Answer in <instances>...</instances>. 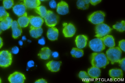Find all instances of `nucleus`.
<instances>
[{"mask_svg": "<svg viewBox=\"0 0 125 83\" xmlns=\"http://www.w3.org/2000/svg\"><path fill=\"white\" fill-rule=\"evenodd\" d=\"M90 60L92 66L105 68L109 63L106 55L104 53L94 52L91 54Z\"/></svg>", "mask_w": 125, "mask_h": 83, "instance_id": "obj_1", "label": "nucleus"}, {"mask_svg": "<svg viewBox=\"0 0 125 83\" xmlns=\"http://www.w3.org/2000/svg\"><path fill=\"white\" fill-rule=\"evenodd\" d=\"M122 53V50L118 47L110 48L106 51V55L111 64H114L117 63L121 59Z\"/></svg>", "mask_w": 125, "mask_h": 83, "instance_id": "obj_2", "label": "nucleus"}, {"mask_svg": "<svg viewBox=\"0 0 125 83\" xmlns=\"http://www.w3.org/2000/svg\"><path fill=\"white\" fill-rule=\"evenodd\" d=\"M12 62L11 53L8 50L0 51V67L6 68L10 66Z\"/></svg>", "mask_w": 125, "mask_h": 83, "instance_id": "obj_3", "label": "nucleus"}, {"mask_svg": "<svg viewBox=\"0 0 125 83\" xmlns=\"http://www.w3.org/2000/svg\"><path fill=\"white\" fill-rule=\"evenodd\" d=\"M89 46L92 50L96 52H101L105 48V46L99 37H97L90 41Z\"/></svg>", "mask_w": 125, "mask_h": 83, "instance_id": "obj_4", "label": "nucleus"}, {"mask_svg": "<svg viewBox=\"0 0 125 83\" xmlns=\"http://www.w3.org/2000/svg\"><path fill=\"white\" fill-rule=\"evenodd\" d=\"M112 30L109 26L105 24L102 23L97 24L95 28L96 35L94 36L102 37L110 33Z\"/></svg>", "mask_w": 125, "mask_h": 83, "instance_id": "obj_5", "label": "nucleus"}, {"mask_svg": "<svg viewBox=\"0 0 125 83\" xmlns=\"http://www.w3.org/2000/svg\"><path fill=\"white\" fill-rule=\"evenodd\" d=\"M44 18L46 24L50 27L55 26L58 23L59 19L58 15L49 10L47 11V14Z\"/></svg>", "mask_w": 125, "mask_h": 83, "instance_id": "obj_6", "label": "nucleus"}, {"mask_svg": "<svg viewBox=\"0 0 125 83\" xmlns=\"http://www.w3.org/2000/svg\"><path fill=\"white\" fill-rule=\"evenodd\" d=\"M105 15V13L103 12L97 11L90 15L88 19V20L92 24H97L103 22Z\"/></svg>", "mask_w": 125, "mask_h": 83, "instance_id": "obj_7", "label": "nucleus"}, {"mask_svg": "<svg viewBox=\"0 0 125 83\" xmlns=\"http://www.w3.org/2000/svg\"><path fill=\"white\" fill-rule=\"evenodd\" d=\"M8 79L11 83H23L26 79V78L22 73L15 71L9 76Z\"/></svg>", "mask_w": 125, "mask_h": 83, "instance_id": "obj_8", "label": "nucleus"}, {"mask_svg": "<svg viewBox=\"0 0 125 83\" xmlns=\"http://www.w3.org/2000/svg\"><path fill=\"white\" fill-rule=\"evenodd\" d=\"M63 28L62 30V33L65 37H71L74 35L76 30L73 24L71 23L67 24L64 23L63 24Z\"/></svg>", "mask_w": 125, "mask_h": 83, "instance_id": "obj_9", "label": "nucleus"}, {"mask_svg": "<svg viewBox=\"0 0 125 83\" xmlns=\"http://www.w3.org/2000/svg\"><path fill=\"white\" fill-rule=\"evenodd\" d=\"M26 9L27 8L24 3L22 2L17 3L12 7L13 12L19 17L27 13Z\"/></svg>", "mask_w": 125, "mask_h": 83, "instance_id": "obj_10", "label": "nucleus"}, {"mask_svg": "<svg viewBox=\"0 0 125 83\" xmlns=\"http://www.w3.org/2000/svg\"><path fill=\"white\" fill-rule=\"evenodd\" d=\"M88 39L87 37L84 35H80L77 36L75 39L77 47L81 49L85 47L87 45Z\"/></svg>", "mask_w": 125, "mask_h": 83, "instance_id": "obj_11", "label": "nucleus"}, {"mask_svg": "<svg viewBox=\"0 0 125 83\" xmlns=\"http://www.w3.org/2000/svg\"><path fill=\"white\" fill-rule=\"evenodd\" d=\"M29 18L31 26L34 27H41L44 22L43 19L40 16H30Z\"/></svg>", "mask_w": 125, "mask_h": 83, "instance_id": "obj_12", "label": "nucleus"}, {"mask_svg": "<svg viewBox=\"0 0 125 83\" xmlns=\"http://www.w3.org/2000/svg\"><path fill=\"white\" fill-rule=\"evenodd\" d=\"M11 27L12 31V37L14 39L18 38L21 36L22 33L21 28L16 21H13Z\"/></svg>", "mask_w": 125, "mask_h": 83, "instance_id": "obj_13", "label": "nucleus"}, {"mask_svg": "<svg viewBox=\"0 0 125 83\" xmlns=\"http://www.w3.org/2000/svg\"><path fill=\"white\" fill-rule=\"evenodd\" d=\"M56 11L58 14L60 15H64L68 14L69 12L68 4L64 1H61L57 5Z\"/></svg>", "mask_w": 125, "mask_h": 83, "instance_id": "obj_14", "label": "nucleus"}, {"mask_svg": "<svg viewBox=\"0 0 125 83\" xmlns=\"http://www.w3.org/2000/svg\"><path fill=\"white\" fill-rule=\"evenodd\" d=\"M108 74L111 78L114 80L121 79L123 76V70L119 69H113L109 70Z\"/></svg>", "mask_w": 125, "mask_h": 83, "instance_id": "obj_15", "label": "nucleus"}, {"mask_svg": "<svg viewBox=\"0 0 125 83\" xmlns=\"http://www.w3.org/2000/svg\"><path fill=\"white\" fill-rule=\"evenodd\" d=\"M61 61L52 60L47 62L46 66L48 70L52 72H57L59 71L62 64Z\"/></svg>", "mask_w": 125, "mask_h": 83, "instance_id": "obj_16", "label": "nucleus"}, {"mask_svg": "<svg viewBox=\"0 0 125 83\" xmlns=\"http://www.w3.org/2000/svg\"><path fill=\"white\" fill-rule=\"evenodd\" d=\"M59 36V31L56 27H53L49 28L47 36L49 39L51 41L57 40Z\"/></svg>", "mask_w": 125, "mask_h": 83, "instance_id": "obj_17", "label": "nucleus"}, {"mask_svg": "<svg viewBox=\"0 0 125 83\" xmlns=\"http://www.w3.org/2000/svg\"><path fill=\"white\" fill-rule=\"evenodd\" d=\"M99 38L102 40L105 46L109 48L114 47L115 46V39L112 36L107 35Z\"/></svg>", "mask_w": 125, "mask_h": 83, "instance_id": "obj_18", "label": "nucleus"}, {"mask_svg": "<svg viewBox=\"0 0 125 83\" xmlns=\"http://www.w3.org/2000/svg\"><path fill=\"white\" fill-rule=\"evenodd\" d=\"M87 73L91 78L96 79L100 76L101 71L100 68L92 66L88 69Z\"/></svg>", "mask_w": 125, "mask_h": 83, "instance_id": "obj_19", "label": "nucleus"}, {"mask_svg": "<svg viewBox=\"0 0 125 83\" xmlns=\"http://www.w3.org/2000/svg\"><path fill=\"white\" fill-rule=\"evenodd\" d=\"M51 51L48 47L42 48L38 54V56L41 59L46 60L49 59L51 55Z\"/></svg>", "mask_w": 125, "mask_h": 83, "instance_id": "obj_20", "label": "nucleus"}, {"mask_svg": "<svg viewBox=\"0 0 125 83\" xmlns=\"http://www.w3.org/2000/svg\"><path fill=\"white\" fill-rule=\"evenodd\" d=\"M29 32L30 36L32 37L37 38L42 35L43 30L41 27L35 28L31 26Z\"/></svg>", "mask_w": 125, "mask_h": 83, "instance_id": "obj_21", "label": "nucleus"}, {"mask_svg": "<svg viewBox=\"0 0 125 83\" xmlns=\"http://www.w3.org/2000/svg\"><path fill=\"white\" fill-rule=\"evenodd\" d=\"M17 22L21 28L27 27L29 23V17L27 16V13L19 17Z\"/></svg>", "mask_w": 125, "mask_h": 83, "instance_id": "obj_22", "label": "nucleus"}, {"mask_svg": "<svg viewBox=\"0 0 125 83\" xmlns=\"http://www.w3.org/2000/svg\"><path fill=\"white\" fill-rule=\"evenodd\" d=\"M23 3L27 8L31 9H35L41 3L39 0H24Z\"/></svg>", "mask_w": 125, "mask_h": 83, "instance_id": "obj_23", "label": "nucleus"}, {"mask_svg": "<svg viewBox=\"0 0 125 83\" xmlns=\"http://www.w3.org/2000/svg\"><path fill=\"white\" fill-rule=\"evenodd\" d=\"M12 22V19L9 16L1 21L0 24L2 30L4 31L10 28L11 26Z\"/></svg>", "mask_w": 125, "mask_h": 83, "instance_id": "obj_24", "label": "nucleus"}, {"mask_svg": "<svg viewBox=\"0 0 125 83\" xmlns=\"http://www.w3.org/2000/svg\"><path fill=\"white\" fill-rule=\"evenodd\" d=\"M70 53L73 57L79 58L83 56L84 53L83 50L82 49L73 47L71 49Z\"/></svg>", "mask_w": 125, "mask_h": 83, "instance_id": "obj_25", "label": "nucleus"}, {"mask_svg": "<svg viewBox=\"0 0 125 83\" xmlns=\"http://www.w3.org/2000/svg\"><path fill=\"white\" fill-rule=\"evenodd\" d=\"M90 0H78L76 2L77 8L79 9L85 10L89 7Z\"/></svg>", "mask_w": 125, "mask_h": 83, "instance_id": "obj_26", "label": "nucleus"}, {"mask_svg": "<svg viewBox=\"0 0 125 83\" xmlns=\"http://www.w3.org/2000/svg\"><path fill=\"white\" fill-rule=\"evenodd\" d=\"M79 77L84 82L89 83L90 82V77L88 73L84 71H81L78 74Z\"/></svg>", "mask_w": 125, "mask_h": 83, "instance_id": "obj_27", "label": "nucleus"}, {"mask_svg": "<svg viewBox=\"0 0 125 83\" xmlns=\"http://www.w3.org/2000/svg\"><path fill=\"white\" fill-rule=\"evenodd\" d=\"M35 12L42 18H44L46 16L47 11L46 8L43 6H38L35 8Z\"/></svg>", "mask_w": 125, "mask_h": 83, "instance_id": "obj_28", "label": "nucleus"}, {"mask_svg": "<svg viewBox=\"0 0 125 83\" xmlns=\"http://www.w3.org/2000/svg\"><path fill=\"white\" fill-rule=\"evenodd\" d=\"M125 21L123 20L121 22H117L116 23L113 25L114 29L120 32H123L125 30Z\"/></svg>", "mask_w": 125, "mask_h": 83, "instance_id": "obj_29", "label": "nucleus"}, {"mask_svg": "<svg viewBox=\"0 0 125 83\" xmlns=\"http://www.w3.org/2000/svg\"><path fill=\"white\" fill-rule=\"evenodd\" d=\"M9 14L6 11L3 6L0 7V21L5 19L9 16Z\"/></svg>", "mask_w": 125, "mask_h": 83, "instance_id": "obj_30", "label": "nucleus"}, {"mask_svg": "<svg viewBox=\"0 0 125 83\" xmlns=\"http://www.w3.org/2000/svg\"><path fill=\"white\" fill-rule=\"evenodd\" d=\"M3 7L6 9H9L13 6V0H3Z\"/></svg>", "mask_w": 125, "mask_h": 83, "instance_id": "obj_31", "label": "nucleus"}, {"mask_svg": "<svg viewBox=\"0 0 125 83\" xmlns=\"http://www.w3.org/2000/svg\"><path fill=\"white\" fill-rule=\"evenodd\" d=\"M118 63L119 66L120 67L122 70L124 71H125V58H124L120 59L118 61Z\"/></svg>", "mask_w": 125, "mask_h": 83, "instance_id": "obj_32", "label": "nucleus"}, {"mask_svg": "<svg viewBox=\"0 0 125 83\" xmlns=\"http://www.w3.org/2000/svg\"><path fill=\"white\" fill-rule=\"evenodd\" d=\"M119 47L124 52L125 51V40L122 39L119 42L118 45Z\"/></svg>", "mask_w": 125, "mask_h": 83, "instance_id": "obj_33", "label": "nucleus"}, {"mask_svg": "<svg viewBox=\"0 0 125 83\" xmlns=\"http://www.w3.org/2000/svg\"><path fill=\"white\" fill-rule=\"evenodd\" d=\"M19 50V47L17 46H14L12 47L11 49V52L14 54H18Z\"/></svg>", "mask_w": 125, "mask_h": 83, "instance_id": "obj_34", "label": "nucleus"}, {"mask_svg": "<svg viewBox=\"0 0 125 83\" xmlns=\"http://www.w3.org/2000/svg\"><path fill=\"white\" fill-rule=\"evenodd\" d=\"M49 6L52 8L54 9L57 7V4L55 1L54 0H52L49 2Z\"/></svg>", "mask_w": 125, "mask_h": 83, "instance_id": "obj_35", "label": "nucleus"}, {"mask_svg": "<svg viewBox=\"0 0 125 83\" xmlns=\"http://www.w3.org/2000/svg\"><path fill=\"white\" fill-rule=\"evenodd\" d=\"M102 0H90V3L93 5H95L100 3Z\"/></svg>", "mask_w": 125, "mask_h": 83, "instance_id": "obj_36", "label": "nucleus"}, {"mask_svg": "<svg viewBox=\"0 0 125 83\" xmlns=\"http://www.w3.org/2000/svg\"><path fill=\"white\" fill-rule=\"evenodd\" d=\"M34 62L32 60L28 61L27 63V65L28 67L30 68L34 66Z\"/></svg>", "mask_w": 125, "mask_h": 83, "instance_id": "obj_37", "label": "nucleus"}, {"mask_svg": "<svg viewBox=\"0 0 125 83\" xmlns=\"http://www.w3.org/2000/svg\"><path fill=\"white\" fill-rule=\"evenodd\" d=\"M35 83H47V81L46 80L43 78L39 79L36 80Z\"/></svg>", "mask_w": 125, "mask_h": 83, "instance_id": "obj_38", "label": "nucleus"}, {"mask_svg": "<svg viewBox=\"0 0 125 83\" xmlns=\"http://www.w3.org/2000/svg\"><path fill=\"white\" fill-rule=\"evenodd\" d=\"M38 43L42 45H44L45 43V42L44 39L43 38H42L39 39L38 41Z\"/></svg>", "mask_w": 125, "mask_h": 83, "instance_id": "obj_39", "label": "nucleus"}, {"mask_svg": "<svg viewBox=\"0 0 125 83\" xmlns=\"http://www.w3.org/2000/svg\"><path fill=\"white\" fill-rule=\"evenodd\" d=\"M52 55L54 58H56L59 56V54L57 52H54L52 53Z\"/></svg>", "mask_w": 125, "mask_h": 83, "instance_id": "obj_40", "label": "nucleus"}, {"mask_svg": "<svg viewBox=\"0 0 125 83\" xmlns=\"http://www.w3.org/2000/svg\"><path fill=\"white\" fill-rule=\"evenodd\" d=\"M3 45V40L1 38L0 36V48L2 47Z\"/></svg>", "mask_w": 125, "mask_h": 83, "instance_id": "obj_41", "label": "nucleus"}, {"mask_svg": "<svg viewBox=\"0 0 125 83\" xmlns=\"http://www.w3.org/2000/svg\"><path fill=\"white\" fill-rule=\"evenodd\" d=\"M18 43L19 45L21 46H22L23 44V41L21 40H20L18 42Z\"/></svg>", "mask_w": 125, "mask_h": 83, "instance_id": "obj_42", "label": "nucleus"}, {"mask_svg": "<svg viewBox=\"0 0 125 83\" xmlns=\"http://www.w3.org/2000/svg\"><path fill=\"white\" fill-rule=\"evenodd\" d=\"M26 39L25 36H23L22 38V39L23 41L25 40H26Z\"/></svg>", "mask_w": 125, "mask_h": 83, "instance_id": "obj_43", "label": "nucleus"}, {"mask_svg": "<svg viewBox=\"0 0 125 83\" xmlns=\"http://www.w3.org/2000/svg\"><path fill=\"white\" fill-rule=\"evenodd\" d=\"M2 30L1 28L0 24V34L2 32Z\"/></svg>", "mask_w": 125, "mask_h": 83, "instance_id": "obj_44", "label": "nucleus"}, {"mask_svg": "<svg viewBox=\"0 0 125 83\" xmlns=\"http://www.w3.org/2000/svg\"><path fill=\"white\" fill-rule=\"evenodd\" d=\"M94 83H102L100 81H95V82H94Z\"/></svg>", "mask_w": 125, "mask_h": 83, "instance_id": "obj_45", "label": "nucleus"}, {"mask_svg": "<svg viewBox=\"0 0 125 83\" xmlns=\"http://www.w3.org/2000/svg\"><path fill=\"white\" fill-rule=\"evenodd\" d=\"M40 1H45L46 0H39Z\"/></svg>", "mask_w": 125, "mask_h": 83, "instance_id": "obj_46", "label": "nucleus"}, {"mask_svg": "<svg viewBox=\"0 0 125 83\" xmlns=\"http://www.w3.org/2000/svg\"><path fill=\"white\" fill-rule=\"evenodd\" d=\"M1 79L0 78V83H1Z\"/></svg>", "mask_w": 125, "mask_h": 83, "instance_id": "obj_47", "label": "nucleus"}, {"mask_svg": "<svg viewBox=\"0 0 125 83\" xmlns=\"http://www.w3.org/2000/svg\"><path fill=\"white\" fill-rule=\"evenodd\" d=\"M21 0V1H24V0Z\"/></svg>", "mask_w": 125, "mask_h": 83, "instance_id": "obj_48", "label": "nucleus"}, {"mask_svg": "<svg viewBox=\"0 0 125 83\" xmlns=\"http://www.w3.org/2000/svg\"></svg>", "mask_w": 125, "mask_h": 83, "instance_id": "obj_49", "label": "nucleus"}, {"mask_svg": "<svg viewBox=\"0 0 125 83\" xmlns=\"http://www.w3.org/2000/svg\"></svg>", "mask_w": 125, "mask_h": 83, "instance_id": "obj_50", "label": "nucleus"}]
</instances>
